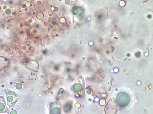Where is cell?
Returning a JSON list of instances; mask_svg holds the SVG:
<instances>
[{
    "instance_id": "obj_1",
    "label": "cell",
    "mask_w": 153,
    "mask_h": 114,
    "mask_svg": "<svg viewBox=\"0 0 153 114\" xmlns=\"http://www.w3.org/2000/svg\"><path fill=\"white\" fill-rule=\"evenodd\" d=\"M117 109L115 99L114 98H111L105 107V114H116Z\"/></svg>"
},
{
    "instance_id": "obj_2",
    "label": "cell",
    "mask_w": 153,
    "mask_h": 114,
    "mask_svg": "<svg viewBox=\"0 0 153 114\" xmlns=\"http://www.w3.org/2000/svg\"><path fill=\"white\" fill-rule=\"evenodd\" d=\"M5 91L7 101L13 107L17 102L19 99V96L17 94L12 91L7 89Z\"/></svg>"
},
{
    "instance_id": "obj_3",
    "label": "cell",
    "mask_w": 153,
    "mask_h": 114,
    "mask_svg": "<svg viewBox=\"0 0 153 114\" xmlns=\"http://www.w3.org/2000/svg\"><path fill=\"white\" fill-rule=\"evenodd\" d=\"M61 104L60 102L54 103L50 107V114H61Z\"/></svg>"
},
{
    "instance_id": "obj_4",
    "label": "cell",
    "mask_w": 153,
    "mask_h": 114,
    "mask_svg": "<svg viewBox=\"0 0 153 114\" xmlns=\"http://www.w3.org/2000/svg\"><path fill=\"white\" fill-rule=\"evenodd\" d=\"M9 113V110L7 107L4 97L0 96V113Z\"/></svg>"
}]
</instances>
